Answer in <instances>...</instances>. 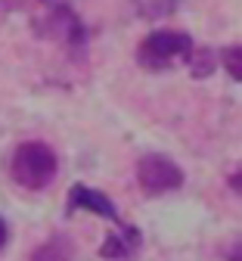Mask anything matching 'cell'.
Here are the masks:
<instances>
[{
	"mask_svg": "<svg viewBox=\"0 0 242 261\" xmlns=\"http://www.w3.org/2000/svg\"><path fill=\"white\" fill-rule=\"evenodd\" d=\"M10 174L25 190H44L59 174V159H56V152L47 143L28 140V143H19L16 146L13 162H10Z\"/></svg>",
	"mask_w": 242,
	"mask_h": 261,
	"instance_id": "cell-1",
	"label": "cell"
},
{
	"mask_svg": "<svg viewBox=\"0 0 242 261\" xmlns=\"http://www.w3.org/2000/svg\"><path fill=\"white\" fill-rule=\"evenodd\" d=\"M193 53V38L186 31H171V28H162V31H152L140 41L137 47V62L143 65V69H168L174 59H183Z\"/></svg>",
	"mask_w": 242,
	"mask_h": 261,
	"instance_id": "cell-2",
	"label": "cell"
},
{
	"mask_svg": "<svg viewBox=\"0 0 242 261\" xmlns=\"http://www.w3.org/2000/svg\"><path fill=\"white\" fill-rule=\"evenodd\" d=\"M137 180L140 187L152 196L158 193H171V190H180L183 187V171L174 159L168 155H158V152H149L137 162Z\"/></svg>",
	"mask_w": 242,
	"mask_h": 261,
	"instance_id": "cell-3",
	"label": "cell"
},
{
	"mask_svg": "<svg viewBox=\"0 0 242 261\" xmlns=\"http://www.w3.org/2000/svg\"><path fill=\"white\" fill-rule=\"evenodd\" d=\"M93 212L99 218H106V221H118V208L112 205V199L106 193H99V190H90L84 184H75L72 190H68V202H65V212L72 215V212Z\"/></svg>",
	"mask_w": 242,
	"mask_h": 261,
	"instance_id": "cell-4",
	"label": "cell"
},
{
	"mask_svg": "<svg viewBox=\"0 0 242 261\" xmlns=\"http://www.w3.org/2000/svg\"><path fill=\"white\" fill-rule=\"evenodd\" d=\"M140 243H143L140 230H137V227H124L121 233H112L106 243H102L99 255L102 258H127V255H133L137 249H140Z\"/></svg>",
	"mask_w": 242,
	"mask_h": 261,
	"instance_id": "cell-5",
	"label": "cell"
},
{
	"mask_svg": "<svg viewBox=\"0 0 242 261\" xmlns=\"http://www.w3.org/2000/svg\"><path fill=\"white\" fill-rule=\"evenodd\" d=\"M31 261H72V255H68L62 240H47L31 252Z\"/></svg>",
	"mask_w": 242,
	"mask_h": 261,
	"instance_id": "cell-6",
	"label": "cell"
},
{
	"mask_svg": "<svg viewBox=\"0 0 242 261\" xmlns=\"http://www.w3.org/2000/svg\"><path fill=\"white\" fill-rule=\"evenodd\" d=\"M221 65L227 69V75L233 81H242V44H233L221 53Z\"/></svg>",
	"mask_w": 242,
	"mask_h": 261,
	"instance_id": "cell-7",
	"label": "cell"
},
{
	"mask_svg": "<svg viewBox=\"0 0 242 261\" xmlns=\"http://www.w3.org/2000/svg\"><path fill=\"white\" fill-rule=\"evenodd\" d=\"M186 59H190V69H193V75L205 78V75L211 72V53H208V50H196V47H193V53H190Z\"/></svg>",
	"mask_w": 242,
	"mask_h": 261,
	"instance_id": "cell-8",
	"label": "cell"
},
{
	"mask_svg": "<svg viewBox=\"0 0 242 261\" xmlns=\"http://www.w3.org/2000/svg\"><path fill=\"white\" fill-rule=\"evenodd\" d=\"M230 190H233L236 196H242V171H233V174H230Z\"/></svg>",
	"mask_w": 242,
	"mask_h": 261,
	"instance_id": "cell-9",
	"label": "cell"
},
{
	"mask_svg": "<svg viewBox=\"0 0 242 261\" xmlns=\"http://www.w3.org/2000/svg\"><path fill=\"white\" fill-rule=\"evenodd\" d=\"M227 261H242V240L230 246V252H227Z\"/></svg>",
	"mask_w": 242,
	"mask_h": 261,
	"instance_id": "cell-10",
	"label": "cell"
},
{
	"mask_svg": "<svg viewBox=\"0 0 242 261\" xmlns=\"http://www.w3.org/2000/svg\"><path fill=\"white\" fill-rule=\"evenodd\" d=\"M7 240H10V227H7V221L0 218V249L7 246Z\"/></svg>",
	"mask_w": 242,
	"mask_h": 261,
	"instance_id": "cell-11",
	"label": "cell"
}]
</instances>
